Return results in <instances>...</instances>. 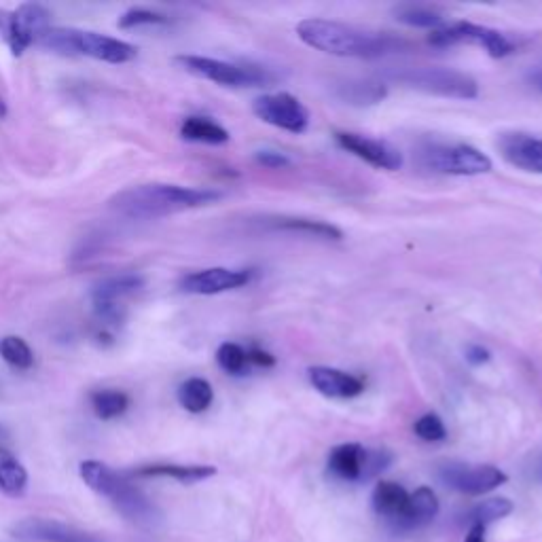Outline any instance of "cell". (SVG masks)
I'll return each mask as SVG.
<instances>
[{
    "label": "cell",
    "mask_w": 542,
    "mask_h": 542,
    "mask_svg": "<svg viewBox=\"0 0 542 542\" xmlns=\"http://www.w3.org/2000/svg\"><path fill=\"white\" fill-rule=\"evenodd\" d=\"M394 81L405 87L418 89V92L454 98V100H475L479 96V83L462 70L443 68V66H420L407 68L394 75Z\"/></svg>",
    "instance_id": "obj_6"
},
{
    "label": "cell",
    "mask_w": 542,
    "mask_h": 542,
    "mask_svg": "<svg viewBox=\"0 0 542 542\" xmlns=\"http://www.w3.org/2000/svg\"><path fill=\"white\" fill-rule=\"evenodd\" d=\"M388 94L384 83L373 81V79H354L346 81L337 87V96L346 104L352 106H373L379 104Z\"/></svg>",
    "instance_id": "obj_23"
},
{
    "label": "cell",
    "mask_w": 542,
    "mask_h": 542,
    "mask_svg": "<svg viewBox=\"0 0 542 542\" xmlns=\"http://www.w3.org/2000/svg\"><path fill=\"white\" fill-rule=\"evenodd\" d=\"M513 502L509 498H502V496H496V498H487L483 502H479L477 507H473V511L468 513V521H471V526H475V523H479V526H490V523L494 521H500L504 517H509L513 513Z\"/></svg>",
    "instance_id": "obj_29"
},
{
    "label": "cell",
    "mask_w": 542,
    "mask_h": 542,
    "mask_svg": "<svg viewBox=\"0 0 542 542\" xmlns=\"http://www.w3.org/2000/svg\"><path fill=\"white\" fill-rule=\"evenodd\" d=\"M136 477H168L180 483H200L216 475V468L208 464H149L134 471Z\"/></svg>",
    "instance_id": "obj_21"
},
{
    "label": "cell",
    "mask_w": 542,
    "mask_h": 542,
    "mask_svg": "<svg viewBox=\"0 0 542 542\" xmlns=\"http://www.w3.org/2000/svg\"><path fill=\"white\" fill-rule=\"evenodd\" d=\"M464 358H466L468 365L483 367L492 360V352L483 348L481 343H471V346H466V350H464Z\"/></svg>",
    "instance_id": "obj_36"
},
{
    "label": "cell",
    "mask_w": 542,
    "mask_h": 542,
    "mask_svg": "<svg viewBox=\"0 0 542 542\" xmlns=\"http://www.w3.org/2000/svg\"><path fill=\"white\" fill-rule=\"evenodd\" d=\"M248 360H250V365H257V367H263V369L276 367V356L269 354L267 350H261V348H250L248 350Z\"/></svg>",
    "instance_id": "obj_37"
},
{
    "label": "cell",
    "mask_w": 542,
    "mask_h": 542,
    "mask_svg": "<svg viewBox=\"0 0 542 542\" xmlns=\"http://www.w3.org/2000/svg\"><path fill=\"white\" fill-rule=\"evenodd\" d=\"M39 43L51 51L68 53V56H87L106 64H125L136 58L134 45L92 30L49 28Z\"/></svg>",
    "instance_id": "obj_4"
},
{
    "label": "cell",
    "mask_w": 542,
    "mask_h": 542,
    "mask_svg": "<svg viewBox=\"0 0 542 542\" xmlns=\"http://www.w3.org/2000/svg\"><path fill=\"white\" fill-rule=\"evenodd\" d=\"M464 542H485V526H479V523L471 526V530H468Z\"/></svg>",
    "instance_id": "obj_38"
},
{
    "label": "cell",
    "mask_w": 542,
    "mask_h": 542,
    "mask_svg": "<svg viewBox=\"0 0 542 542\" xmlns=\"http://www.w3.org/2000/svg\"><path fill=\"white\" fill-rule=\"evenodd\" d=\"M255 161L259 166L267 168V170H284V168H291V157H288L286 153H280V151H271V149H263V151H257L255 153Z\"/></svg>",
    "instance_id": "obj_35"
},
{
    "label": "cell",
    "mask_w": 542,
    "mask_h": 542,
    "mask_svg": "<svg viewBox=\"0 0 542 542\" xmlns=\"http://www.w3.org/2000/svg\"><path fill=\"white\" fill-rule=\"evenodd\" d=\"M81 479L87 487L115 504V509L136 523L151 521L155 515L153 504L147 500L128 475L113 471L111 466L98 460H85L79 466Z\"/></svg>",
    "instance_id": "obj_3"
},
{
    "label": "cell",
    "mask_w": 542,
    "mask_h": 542,
    "mask_svg": "<svg viewBox=\"0 0 542 542\" xmlns=\"http://www.w3.org/2000/svg\"><path fill=\"white\" fill-rule=\"evenodd\" d=\"M157 24H168V17L155 13L151 9H130L128 13L121 15L119 28H138V26H157Z\"/></svg>",
    "instance_id": "obj_33"
},
{
    "label": "cell",
    "mask_w": 542,
    "mask_h": 542,
    "mask_svg": "<svg viewBox=\"0 0 542 542\" xmlns=\"http://www.w3.org/2000/svg\"><path fill=\"white\" fill-rule=\"evenodd\" d=\"M180 136L189 142L212 144V147H221L231 138L223 125L212 121L210 117H187L183 125H180Z\"/></svg>",
    "instance_id": "obj_25"
},
{
    "label": "cell",
    "mask_w": 542,
    "mask_h": 542,
    "mask_svg": "<svg viewBox=\"0 0 542 542\" xmlns=\"http://www.w3.org/2000/svg\"><path fill=\"white\" fill-rule=\"evenodd\" d=\"M252 113L263 123L291 134H303L310 128V111L299 98L288 92L259 96L252 102Z\"/></svg>",
    "instance_id": "obj_11"
},
{
    "label": "cell",
    "mask_w": 542,
    "mask_h": 542,
    "mask_svg": "<svg viewBox=\"0 0 542 542\" xmlns=\"http://www.w3.org/2000/svg\"><path fill=\"white\" fill-rule=\"evenodd\" d=\"M176 399L189 413H204L214 401V388L204 377H189L178 386Z\"/></svg>",
    "instance_id": "obj_26"
},
{
    "label": "cell",
    "mask_w": 542,
    "mask_h": 542,
    "mask_svg": "<svg viewBox=\"0 0 542 542\" xmlns=\"http://www.w3.org/2000/svg\"><path fill=\"white\" fill-rule=\"evenodd\" d=\"M418 164L443 176H481L494 168L490 157L466 142H426L418 149Z\"/></svg>",
    "instance_id": "obj_5"
},
{
    "label": "cell",
    "mask_w": 542,
    "mask_h": 542,
    "mask_svg": "<svg viewBox=\"0 0 542 542\" xmlns=\"http://www.w3.org/2000/svg\"><path fill=\"white\" fill-rule=\"evenodd\" d=\"M216 363L229 375H244L248 371V350L242 348L240 343L225 341L223 346L216 350Z\"/></svg>",
    "instance_id": "obj_31"
},
{
    "label": "cell",
    "mask_w": 542,
    "mask_h": 542,
    "mask_svg": "<svg viewBox=\"0 0 542 542\" xmlns=\"http://www.w3.org/2000/svg\"><path fill=\"white\" fill-rule=\"evenodd\" d=\"M252 271L250 269H229V267H208L193 271V274L183 276L178 288L187 295H221L227 291H236V288H242L250 284L252 280Z\"/></svg>",
    "instance_id": "obj_14"
},
{
    "label": "cell",
    "mask_w": 542,
    "mask_h": 542,
    "mask_svg": "<svg viewBox=\"0 0 542 542\" xmlns=\"http://www.w3.org/2000/svg\"><path fill=\"white\" fill-rule=\"evenodd\" d=\"M176 62L191 75L225 87H265L276 83L278 75L261 66H242L204 56H178Z\"/></svg>",
    "instance_id": "obj_7"
},
{
    "label": "cell",
    "mask_w": 542,
    "mask_h": 542,
    "mask_svg": "<svg viewBox=\"0 0 542 542\" xmlns=\"http://www.w3.org/2000/svg\"><path fill=\"white\" fill-rule=\"evenodd\" d=\"M373 509L379 517L390 521L394 528H401V521L405 517L409 492L403 485L394 481H379L373 490Z\"/></svg>",
    "instance_id": "obj_18"
},
{
    "label": "cell",
    "mask_w": 542,
    "mask_h": 542,
    "mask_svg": "<svg viewBox=\"0 0 542 542\" xmlns=\"http://www.w3.org/2000/svg\"><path fill=\"white\" fill-rule=\"evenodd\" d=\"M337 147L343 149L346 153L358 157L365 164L377 168V170H401L403 166V155L401 151L392 147L390 142L379 140V138H369L356 132H335L333 134Z\"/></svg>",
    "instance_id": "obj_13"
},
{
    "label": "cell",
    "mask_w": 542,
    "mask_h": 542,
    "mask_svg": "<svg viewBox=\"0 0 542 542\" xmlns=\"http://www.w3.org/2000/svg\"><path fill=\"white\" fill-rule=\"evenodd\" d=\"M394 20L399 24H405L409 28H428L437 30L445 26V17L439 9L430 5H415V3H403L392 9Z\"/></svg>",
    "instance_id": "obj_27"
},
{
    "label": "cell",
    "mask_w": 542,
    "mask_h": 542,
    "mask_svg": "<svg viewBox=\"0 0 542 542\" xmlns=\"http://www.w3.org/2000/svg\"><path fill=\"white\" fill-rule=\"evenodd\" d=\"M0 432H3V428H0Z\"/></svg>",
    "instance_id": "obj_42"
},
{
    "label": "cell",
    "mask_w": 542,
    "mask_h": 542,
    "mask_svg": "<svg viewBox=\"0 0 542 542\" xmlns=\"http://www.w3.org/2000/svg\"><path fill=\"white\" fill-rule=\"evenodd\" d=\"M142 288H144V278L138 274H121V276L106 278L100 284H96L92 301H94L96 318L102 327H115V324H119L125 314L123 301L136 295L138 291H142Z\"/></svg>",
    "instance_id": "obj_12"
},
{
    "label": "cell",
    "mask_w": 542,
    "mask_h": 542,
    "mask_svg": "<svg viewBox=\"0 0 542 542\" xmlns=\"http://www.w3.org/2000/svg\"><path fill=\"white\" fill-rule=\"evenodd\" d=\"M265 225L274 231H291L301 233V236L320 238V240H341L343 233L339 227L327 223V221H312V219H301V216H274V219H267Z\"/></svg>",
    "instance_id": "obj_20"
},
{
    "label": "cell",
    "mask_w": 542,
    "mask_h": 542,
    "mask_svg": "<svg viewBox=\"0 0 542 542\" xmlns=\"http://www.w3.org/2000/svg\"><path fill=\"white\" fill-rule=\"evenodd\" d=\"M307 379H310L314 390L327 396V399L348 401L365 392L363 377L333 367H310L307 369Z\"/></svg>",
    "instance_id": "obj_16"
},
{
    "label": "cell",
    "mask_w": 542,
    "mask_h": 542,
    "mask_svg": "<svg viewBox=\"0 0 542 542\" xmlns=\"http://www.w3.org/2000/svg\"><path fill=\"white\" fill-rule=\"evenodd\" d=\"M534 477L538 479V481H542V460L536 464V468H534Z\"/></svg>",
    "instance_id": "obj_40"
},
{
    "label": "cell",
    "mask_w": 542,
    "mask_h": 542,
    "mask_svg": "<svg viewBox=\"0 0 542 542\" xmlns=\"http://www.w3.org/2000/svg\"><path fill=\"white\" fill-rule=\"evenodd\" d=\"M439 479L449 490L466 496H483L509 481V475L492 464L447 462L439 466Z\"/></svg>",
    "instance_id": "obj_10"
},
{
    "label": "cell",
    "mask_w": 542,
    "mask_h": 542,
    "mask_svg": "<svg viewBox=\"0 0 542 542\" xmlns=\"http://www.w3.org/2000/svg\"><path fill=\"white\" fill-rule=\"evenodd\" d=\"M5 115H7V104L3 98H0V119H3Z\"/></svg>",
    "instance_id": "obj_41"
},
{
    "label": "cell",
    "mask_w": 542,
    "mask_h": 542,
    "mask_svg": "<svg viewBox=\"0 0 542 542\" xmlns=\"http://www.w3.org/2000/svg\"><path fill=\"white\" fill-rule=\"evenodd\" d=\"M439 515V498L430 490V487H418L413 494H409V504L405 517L401 521V530H413L428 526V523Z\"/></svg>",
    "instance_id": "obj_22"
},
{
    "label": "cell",
    "mask_w": 542,
    "mask_h": 542,
    "mask_svg": "<svg viewBox=\"0 0 542 542\" xmlns=\"http://www.w3.org/2000/svg\"><path fill=\"white\" fill-rule=\"evenodd\" d=\"M367 447L360 443H341L331 449L329 471L341 481L363 483Z\"/></svg>",
    "instance_id": "obj_19"
},
{
    "label": "cell",
    "mask_w": 542,
    "mask_h": 542,
    "mask_svg": "<svg viewBox=\"0 0 542 542\" xmlns=\"http://www.w3.org/2000/svg\"><path fill=\"white\" fill-rule=\"evenodd\" d=\"M390 464H392L390 451H386V449H367L363 481H369V479H373L377 475H382Z\"/></svg>",
    "instance_id": "obj_34"
},
{
    "label": "cell",
    "mask_w": 542,
    "mask_h": 542,
    "mask_svg": "<svg viewBox=\"0 0 542 542\" xmlns=\"http://www.w3.org/2000/svg\"><path fill=\"white\" fill-rule=\"evenodd\" d=\"M428 43L439 49L456 47V45H473V47H481L487 56H492L496 60L507 58L515 51V43L507 34L494 28L481 26V24H473V22H454V24H445L437 30H432L428 36Z\"/></svg>",
    "instance_id": "obj_8"
},
{
    "label": "cell",
    "mask_w": 542,
    "mask_h": 542,
    "mask_svg": "<svg viewBox=\"0 0 542 542\" xmlns=\"http://www.w3.org/2000/svg\"><path fill=\"white\" fill-rule=\"evenodd\" d=\"M13 534L26 540H39V542H104L94 532H87L77 526H68V523L43 519V517H28L20 523H15Z\"/></svg>",
    "instance_id": "obj_15"
},
{
    "label": "cell",
    "mask_w": 542,
    "mask_h": 542,
    "mask_svg": "<svg viewBox=\"0 0 542 542\" xmlns=\"http://www.w3.org/2000/svg\"><path fill=\"white\" fill-rule=\"evenodd\" d=\"M295 30L301 43L337 58L379 60L411 49L405 39L390 32L365 30L335 20H322V17H307Z\"/></svg>",
    "instance_id": "obj_1"
},
{
    "label": "cell",
    "mask_w": 542,
    "mask_h": 542,
    "mask_svg": "<svg viewBox=\"0 0 542 542\" xmlns=\"http://www.w3.org/2000/svg\"><path fill=\"white\" fill-rule=\"evenodd\" d=\"M49 22L51 13L39 3H26L15 11L0 9V36L13 56H22L32 43L41 41V36L51 28Z\"/></svg>",
    "instance_id": "obj_9"
},
{
    "label": "cell",
    "mask_w": 542,
    "mask_h": 542,
    "mask_svg": "<svg viewBox=\"0 0 542 542\" xmlns=\"http://www.w3.org/2000/svg\"><path fill=\"white\" fill-rule=\"evenodd\" d=\"M413 432L422 441H428V443H437L447 437L445 422L439 418L437 413H424L422 418L413 424Z\"/></svg>",
    "instance_id": "obj_32"
},
{
    "label": "cell",
    "mask_w": 542,
    "mask_h": 542,
    "mask_svg": "<svg viewBox=\"0 0 542 542\" xmlns=\"http://www.w3.org/2000/svg\"><path fill=\"white\" fill-rule=\"evenodd\" d=\"M0 356L7 365L20 371H28L34 365V354L22 337L7 335L0 339Z\"/></svg>",
    "instance_id": "obj_30"
},
{
    "label": "cell",
    "mask_w": 542,
    "mask_h": 542,
    "mask_svg": "<svg viewBox=\"0 0 542 542\" xmlns=\"http://www.w3.org/2000/svg\"><path fill=\"white\" fill-rule=\"evenodd\" d=\"M498 151L513 168L530 174H542V138L521 132L502 134L498 138Z\"/></svg>",
    "instance_id": "obj_17"
},
{
    "label": "cell",
    "mask_w": 542,
    "mask_h": 542,
    "mask_svg": "<svg viewBox=\"0 0 542 542\" xmlns=\"http://www.w3.org/2000/svg\"><path fill=\"white\" fill-rule=\"evenodd\" d=\"M0 492L11 498H22L28 492V471L5 447H0Z\"/></svg>",
    "instance_id": "obj_24"
},
{
    "label": "cell",
    "mask_w": 542,
    "mask_h": 542,
    "mask_svg": "<svg viewBox=\"0 0 542 542\" xmlns=\"http://www.w3.org/2000/svg\"><path fill=\"white\" fill-rule=\"evenodd\" d=\"M221 197L223 195L214 189L149 183L117 193L111 200V208L121 216H128V219L151 221L168 214L214 204L216 200H221Z\"/></svg>",
    "instance_id": "obj_2"
},
{
    "label": "cell",
    "mask_w": 542,
    "mask_h": 542,
    "mask_svg": "<svg viewBox=\"0 0 542 542\" xmlns=\"http://www.w3.org/2000/svg\"><path fill=\"white\" fill-rule=\"evenodd\" d=\"M89 403H92L94 413L100 420H115L123 415L130 407V396L121 390H96L89 396Z\"/></svg>",
    "instance_id": "obj_28"
},
{
    "label": "cell",
    "mask_w": 542,
    "mask_h": 542,
    "mask_svg": "<svg viewBox=\"0 0 542 542\" xmlns=\"http://www.w3.org/2000/svg\"><path fill=\"white\" fill-rule=\"evenodd\" d=\"M532 85L542 92V70H540V72H534V75H532Z\"/></svg>",
    "instance_id": "obj_39"
}]
</instances>
